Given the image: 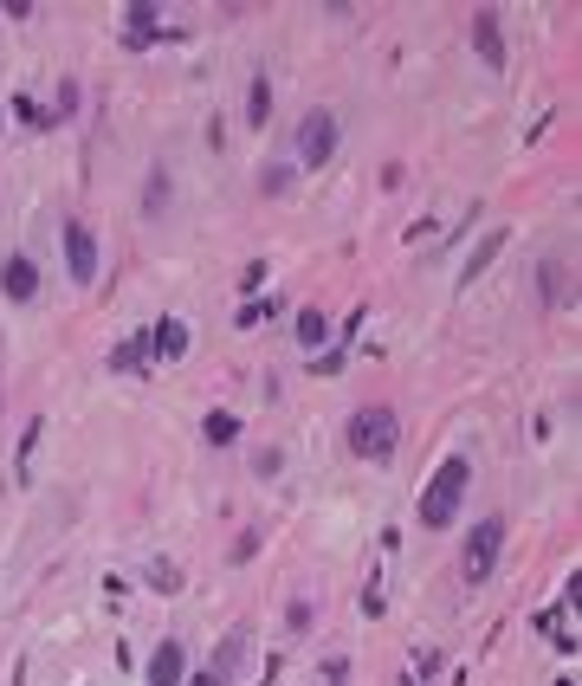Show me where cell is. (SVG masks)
<instances>
[{
	"mask_svg": "<svg viewBox=\"0 0 582 686\" xmlns=\"http://www.w3.org/2000/svg\"><path fill=\"white\" fill-rule=\"evenodd\" d=\"M343 428H350L343 441H350V454H356V460H369V466H388V460H395V447H401V421H395V408H356Z\"/></svg>",
	"mask_w": 582,
	"mask_h": 686,
	"instance_id": "obj_1",
	"label": "cell"
},
{
	"mask_svg": "<svg viewBox=\"0 0 582 686\" xmlns=\"http://www.w3.org/2000/svg\"><path fill=\"white\" fill-rule=\"evenodd\" d=\"M466 486H473V466H466L460 454H453V460H440V473L427 479V492H421V525H427V531H447L453 518H460Z\"/></svg>",
	"mask_w": 582,
	"mask_h": 686,
	"instance_id": "obj_2",
	"label": "cell"
},
{
	"mask_svg": "<svg viewBox=\"0 0 582 686\" xmlns=\"http://www.w3.org/2000/svg\"><path fill=\"white\" fill-rule=\"evenodd\" d=\"M498 551H505V518H479L466 531V551H460V583L466 589H485L498 570Z\"/></svg>",
	"mask_w": 582,
	"mask_h": 686,
	"instance_id": "obj_3",
	"label": "cell"
},
{
	"mask_svg": "<svg viewBox=\"0 0 582 686\" xmlns=\"http://www.w3.org/2000/svg\"><path fill=\"white\" fill-rule=\"evenodd\" d=\"M337 156V111H304L298 123V162L304 169H324Z\"/></svg>",
	"mask_w": 582,
	"mask_h": 686,
	"instance_id": "obj_4",
	"label": "cell"
},
{
	"mask_svg": "<svg viewBox=\"0 0 582 686\" xmlns=\"http://www.w3.org/2000/svg\"><path fill=\"white\" fill-rule=\"evenodd\" d=\"M65 266H72L78 285L97 279V233H91V221H65Z\"/></svg>",
	"mask_w": 582,
	"mask_h": 686,
	"instance_id": "obj_5",
	"label": "cell"
},
{
	"mask_svg": "<svg viewBox=\"0 0 582 686\" xmlns=\"http://www.w3.org/2000/svg\"><path fill=\"white\" fill-rule=\"evenodd\" d=\"M537 298H544L550 311H557V305H576V279H570V266H563V259H537Z\"/></svg>",
	"mask_w": 582,
	"mask_h": 686,
	"instance_id": "obj_6",
	"label": "cell"
},
{
	"mask_svg": "<svg viewBox=\"0 0 582 686\" xmlns=\"http://www.w3.org/2000/svg\"><path fill=\"white\" fill-rule=\"evenodd\" d=\"M473 52L485 65H505V33H498V7H473Z\"/></svg>",
	"mask_w": 582,
	"mask_h": 686,
	"instance_id": "obj_7",
	"label": "cell"
},
{
	"mask_svg": "<svg viewBox=\"0 0 582 686\" xmlns=\"http://www.w3.org/2000/svg\"><path fill=\"white\" fill-rule=\"evenodd\" d=\"M182 680H188L182 641H156V654H149V686H182Z\"/></svg>",
	"mask_w": 582,
	"mask_h": 686,
	"instance_id": "obj_8",
	"label": "cell"
},
{
	"mask_svg": "<svg viewBox=\"0 0 582 686\" xmlns=\"http://www.w3.org/2000/svg\"><path fill=\"white\" fill-rule=\"evenodd\" d=\"M0 292H7L13 305H26V298L39 292V266H33V259H20V253H13L7 266H0Z\"/></svg>",
	"mask_w": 582,
	"mask_h": 686,
	"instance_id": "obj_9",
	"label": "cell"
},
{
	"mask_svg": "<svg viewBox=\"0 0 582 686\" xmlns=\"http://www.w3.org/2000/svg\"><path fill=\"white\" fill-rule=\"evenodd\" d=\"M505 240H511L505 227H492V233H485V240L473 246V253H466V266H460V285H473V279H485V272H492V259L505 253Z\"/></svg>",
	"mask_w": 582,
	"mask_h": 686,
	"instance_id": "obj_10",
	"label": "cell"
},
{
	"mask_svg": "<svg viewBox=\"0 0 582 686\" xmlns=\"http://www.w3.org/2000/svg\"><path fill=\"white\" fill-rule=\"evenodd\" d=\"M39 441H46V415H33V421H26V434H20V460H13V479H20V486H33V454H39Z\"/></svg>",
	"mask_w": 582,
	"mask_h": 686,
	"instance_id": "obj_11",
	"label": "cell"
},
{
	"mask_svg": "<svg viewBox=\"0 0 582 686\" xmlns=\"http://www.w3.org/2000/svg\"><path fill=\"white\" fill-rule=\"evenodd\" d=\"M201 434H207V447H233L240 441V415H233V408H207Z\"/></svg>",
	"mask_w": 582,
	"mask_h": 686,
	"instance_id": "obj_12",
	"label": "cell"
},
{
	"mask_svg": "<svg viewBox=\"0 0 582 686\" xmlns=\"http://www.w3.org/2000/svg\"><path fill=\"white\" fill-rule=\"evenodd\" d=\"M246 123H253V130H266V123H272V78L266 72L246 85Z\"/></svg>",
	"mask_w": 582,
	"mask_h": 686,
	"instance_id": "obj_13",
	"label": "cell"
},
{
	"mask_svg": "<svg viewBox=\"0 0 582 686\" xmlns=\"http://www.w3.org/2000/svg\"><path fill=\"white\" fill-rule=\"evenodd\" d=\"M291 337H298L304 343V350H324V343H330V318H324V311H298V324H291Z\"/></svg>",
	"mask_w": 582,
	"mask_h": 686,
	"instance_id": "obj_14",
	"label": "cell"
},
{
	"mask_svg": "<svg viewBox=\"0 0 582 686\" xmlns=\"http://www.w3.org/2000/svg\"><path fill=\"white\" fill-rule=\"evenodd\" d=\"M104 369H110V376H149V356L136 350V343H117V350L104 356Z\"/></svg>",
	"mask_w": 582,
	"mask_h": 686,
	"instance_id": "obj_15",
	"label": "cell"
},
{
	"mask_svg": "<svg viewBox=\"0 0 582 686\" xmlns=\"http://www.w3.org/2000/svg\"><path fill=\"white\" fill-rule=\"evenodd\" d=\"M143 214H149V221H162V214H169V169H149V182H143Z\"/></svg>",
	"mask_w": 582,
	"mask_h": 686,
	"instance_id": "obj_16",
	"label": "cell"
},
{
	"mask_svg": "<svg viewBox=\"0 0 582 686\" xmlns=\"http://www.w3.org/2000/svg\"><path fill=\"white\" fill-rule=\"evenodd\" d=\"M246 635H253V628H246V622H240V628H233V635H227V641H220V654H214V674H220V680H227V674H233V667H240V661H246Z\"/></svg>",
	"mask_w": 582,
	"mask_h": 686,
	"instance_id": "obj_17",
	"label": "cell"
},
{
	"mask_svg": "<svg viewBox=\"0 0 582 686\" xmlns=\"http://www.w3.org/2000/svg\"><path fill=\"white\" fill-rule=\"evenodd\" d=\"M156 350L169 356V363H175V356H188V324L182 318H162L156 324Z\"/></svg>",
	"mask_w": 582,
	"mask_h": 686,
	"instance_id": "obj_18",
	"label": "cell"
},
{
	"mask_svg": "<svg viewBox=\"0 0 582 686\" xmlns=\"http://www.w3.org/2000/svg\"><path fill=\"white\" fill-rule=\"evenodd\" d=\"M149 589H156V596H182V570L169 564V557H149Z\"/></svg>",
	"mask_w": 582,
	"mask_h": 686,
	"instance_id": "obj_19",
	"label": "cell"
},
{
	"mask_svg": "<svg viewBox=\"0 0 582 686\" xmlns=\"http://www.w3.org/2000/svg\"><path fill=\"white\" fill-rule=\"evenodd\" d=\"M291 182H298V169H291V162H266V175H259V195H291Z\"/></svg>",
	"mask_w": 582,
	"mask_h": 686,
	"instance_id": "obj_20",
	"label": "cell"
},
{
	"mask_svg": "<svg viewBox=\"0 0 582 686\" xmlns=\"http://www.w3.org/2000/svg\"><path fill=\"white\" fill-rule=\"evenodd\" d=\"M7 111H13V117H20V123H26V130H52V123H59V117H52V111H39V104H33V98H7Z\"/></svg>",
	"mask_w": 582,
	"mask_h": 686,
	"instance_id": "obj_21",
	"label": "cell"
},
{
	"mask_svg": "<svg viewBox=\"0 0 582 686\" xmlns=\"http://www.w3.org/2000/svg\"><path fill=\"white\" fill-rule=\"evenodd\" d=\"M311 622H317V602L291 596V602H285V628H291V635H311Z\"/></svg>",
	"mask_w": 582,
	"mask_h": 686,
	"instance_id": "obj_22",
	"label": "cell"
},
{
	"mask_svg": "<svg viewBox=\"0 0 582 686\" xmlns=\"http://www.w3.org/2000/svg\"><path fill=\"white\" fill-rule=\"evenodd\" d=\"M272 311H279V298H259V305H240V318H233V324H240V331H259Z\"/></svg>",
	"mask_w": 582,
	"mask_h": 686,
	"instance_id": "obj_23",
	"label": "cell"
},
{
	"mask_svg": "<svg viewBox=\"0 0 582 686\" xmlns=\"http://www.w3.org/2000/svg\"><path fill=\"white\" fill-rule=\"evenodd\" d=\"M343 363H350V350L337 343V350H324V356L311 363V376H343Z\"/></svg>",
	"mask_w": 582,
	"mask_h": 686,
	"instance_id": "obj_24",
	"label": "cell"
},
{
	"mask_svg": "<svg viewBox=\"0 0 582 686\" xmlns=\"http://www.w3.org/2000/svg\"><path fill=\"white\" fill-rule=\"evenodd\" d=\"M279 466H285V454H279V447H259V454H253V473H259V479H272Z\"/></svg>",
	"mask_w": 582,
	"mask_h": 686,
	"instance_id": "obj_25",
	"label": "cell"
},
{
	"mask_svg": "<svg viewBox=\"0 0 582 686\" xmlns=\"http://www.w3.org/2000/svg\"><path fill=\"white\" fill-rule=\"evenodd\" d=\"M324 686H350V661H343V654H330V661H324Z\"/></svg>",
	"mask_w": 582,
	"mask_h": 686,
	"instance_id": "obj_26",
	"label": "cell"
},
{
	"mask_svg": "<svg viewBox=\"0 0 582 686\" xmlns=\"http://www.w3.org/2000/svg\"><path fill=\"white\" fill-rule=\"evenodd\" d=\"M259 285H266V259H253V266H246V272H240V292H246V298H253V292H259Z\"/></svg>",
	"mask_w": 582,
	"mask_h": 686,
	"instance_id": "obj_27",
	"label": "cell"
},
{
	"mask_svg": "<svg viewBox=\"0 0 582 686\" xmlns=\"http://www.w3.org/2000/svg\"><path fill=\"white\" fill-rule=\"evenodd\" d=\"M356 331H363V305H356V311H350V318H343V324H337V337H343V350H350V343H356Z\"/></svg>",
	"mask_w": 582,
	"mask_h": 686,
	"instance_id": "obj_28",
	"label": "cell"
},
{
	"mask_svg": "<svg viewBox=\"0 0 582 686\" xmlns=\"http://www.w3.org/2000/svg\"><path fill=\"white\" fill-rule=\"evenodd\" d=\"M253 551H259V531H246V538H233V564H246Z\"/></svg>",
	"mask_w": 582,
	"mask_h": 686,
	"instance_id": "obj_29",
	"label": "cell"
},
{
	"mask_svg": "<svg viewBox=\"0 0 582 686\" xmlns=\"http://www.w3.org/2000/svg\"><path fill=\"white\" fill-rule=\"evenodd\" d=\"M182 686H227V680H220V674H214V667H201V674H188Z\"/></svg>",
	"mask_w": 582,
	"mask_h": 686,
	"instance_id": "obj_30",
	"label": "cell"
},
{
	"mask_svg": "<svg viewBox=\"0 0 582 686\" xmlns=\"http://www.w3.org/2000/svg\"><path fill=\"white\" fill-rule=\"evenodd\" d=\"M557 686H576V674H563V680H557Z\"/></svg>",
	"mask_w": 582,
	"mask_h": 686,
	"instance_id": "obj_31",
	"label": "cell"
},
{
	"mask_svg": "<svg viewBox=\"0 0 582 686\" xmlns=\"http://www.w3.org/2000/svg\"><path fill=\"white\" fill-rule=\"evenodd\" d=\"M0 350H7V343H0Z\"/></svg>",
	"mask_w": 582,
	"mask_h": 686,
	"instance_id": "obj_32",
	"label": "cell"
},
{
	"mask_svg": "<svg viewBox=\"0 0 582 686\" xmlns=\"http://www.w3.org/2000/svg\"><path fill=\"white\" fill-rule=\"evenodd\" d=\"M0 123H7V117H0Z\"/></svg>",
	"mask_w": 582,
	"mask_h": 686,
	"instance_id": "obj_33",
	"label": "cell"
}]
</instances>
